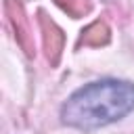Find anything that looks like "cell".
Returning <instances> with one entry per match:
<instances>
[{
	"label": "cell",
	"instance_id": "277c9868",
	"mask_svg": "<svg viewBox=\"0 0 134 134\" xmlns=\"http://www.w3.org/2000/svg\"><path fill=\"white\" fill-rule=\"evenodd\" d=\"M111 40V31L107 27L105 21H94L92 25H88L82 31L80 38V46H105Z\"/></svg>",
	"mask_w": 134,
	"mask_h": 134
},
{
	"label": "cell",
	"instance_id": "3957f363",
	"mask_svg": "<svg viewBox=\"0 0 134 134\" xmlns=\"http://www.w3.org/2000/svg\"><path fill=\"white\" fill-rule=\"evenodd\" d=\"M38 23H40V31H42V44H44L46 59L52 67H57L61 61L63 48H65V34L44 10L38 13Z\"/></svg>",
	"mask_w": 134,
	"mask_h": 134
},
{
	"label": "cell",
	"instance_id": "5b68a950",
	"mask_svg": "<svg viewBox=\"0 0 134 134\" xmlns=\"http://www.w3.org/2000/svg\"><path fill=\"white\" fill-rule=\"evenodd\" d=\"M69 17H73V19H77V17H84V15H88L90 13V0H54Z\"/></svg>",
	"mask_w": 134,
	"mask_h": 134
},
{
	"label": "cell",
	"instance_id": "6da1fadb",
	"mask_svg": "<svg viewBox=\"0 0 134 134\" xmlns=\"http://www.w3.org/2000/svg\"><path fill=\"white\" fill-rule=\"evenodd\" d=\"M134 109V84L121 80H98L69 96L61 109L67 126L92 130L126 117Z\"/></svg>",
	"mask_w": 134,
	"mask_h": 134
},
{
	"label": "cell",
	"instance_id": "7a4b0ae2",
	"mask_svg": "<svg viewBox=\"0 0 134 134\" xmlns=\"http://www.w3.org/2000/svg\"><path fill=\"white\" fill-rule=\"evenodd\" d=\"M4 13L8 17V23L13 27V34H15L17 44L21 46V50L27 57H34L36 54V48H34V40H31V31H29V23H27L23 4L19 0H4Z\"/></svg>",
	"mask_w": 134,
	"mask_h": 134
}]
</instances>
